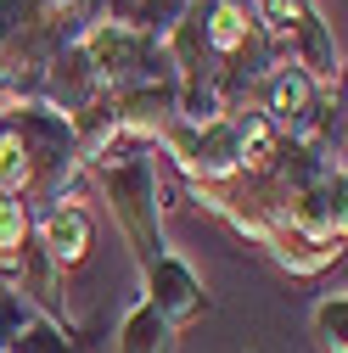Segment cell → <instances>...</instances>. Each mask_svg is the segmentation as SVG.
I'll use <instances>...</instances> for the list:
<instances>
[{
  "mask_svg": "<svg viewBox=\"0 0 348 353\" xmlns=\"http://www.w3.org/2000/svg\"><path fill=\"white\" fill-rule=\"evenodd\" d=\"M84 174L102 185L107 208H113V225L124 236V247L135 252V263L146 270L152 258H163V185H157V146L135 141V135H118L113 146H102Z\"/></svg>",
  "mask_w": 348,
  "mask_h": 353,
  "instance_id": "1",
  "label": "cell"
},
{
  "mask_svg": "<svg viewBox=\"0 0 348 353\" xmlns=\"http://www.w3.org/2000/svg\"><path fill=\"white\" fill-rule=\"evenodd\" d=\"M6 353H73V331H62V325H51V320H34Z\"/></svg>",
  "mask_w": 348,
  "mask_h": 353,
  "instance_id": "12",
  "label": "cell"
},
{
  "mask_svg": "<svg viewBox=\"0 0 348 353\" xmlns=\"http://www.w3.org/2000/svg\"><path fill=\"white\" fill-rule=\"evenodd\" d=\"M315 342L320 353H348V297H320L315 303Z\"/></svg>",
  "mask_w": 348,
  "mask_h": 353,
  "instance_id": "10",
  "label": "cell"
},
{
  "mask_svg": "<svg viewBox=\"0 0 348 353\" xmlns=\"http://www.w3.org/2000/svg\"><path fill=\"white\" fill-rule=\"evenodd\" d=\"M0 196L6 202H23L28 196V157L17 146V135L0 123Z\"/></svg>",
  "mask_w": 348,
  "mask_h": 353,
  "instance_id": "11",
  "label": "cell"
},
{
  "mask_svg": "<svg viewBox=\"0 0 348 353\" xmlns=\"http://www.w3.org/2000/svg\"><path fill=\"white\" fill-rule=\"evenodd\" d=\"M34 241V219L23 202H0V281H12L17 275V263Z\"/></svg>",
  "mask_w": 348,
  "mask_h": 353,
  "instance_id": "9",
  "label": "cell"
},
{
  "mask_svg": "<svg viewBox=\"0 0 348 353\" xmlns=\"http://www.w3.org/2000/svg\"><path fill=\"white\" fill-rule=\"evenodd\" d=\"M320 96H326V90H320V84H315L309 73H303V68L281 62V68H276V73H270L264 84H258V101H253V107L264 112V118L276 123V135L287 141L292 129H298L303 118L315 112V101H320Z\"/></svg>",
  "mask_w": 348,
  "mask_h": 353,
  "instance_id": "6",
  "label": "cell"
},
{
  "mask_svg": "<svg viewBox=\"0 0 348 353\" xmlns=\"http://www.w3.org/2000/svg\"><path fill=\"white\" fill-rule=\"evenodd\" d=\"M264 252L281 263L287 275H298V281L326 275L331 263H342V247H337V241H315V236H303V230H281V225H270Z\"/></svg>",
  "mask_w": 348,
  "mask_h": 353,
  "instance_id": "7",
  "label": "cell"
},
{
  "mask_svg": "<svg viewBox=\"0 0 348 353\" xmlns=\"http://www.w3.org/2000/svg\"><path fill=\"white\" fill-rule=\"evenodd\" d=\"M34 241H39V252L51 258V270L68 281L79 263L90 258V241H96L90 213H84L79 202H57V208H46V213H34Z\"/></svg>",
  "mask_w": 348,
  "mask_h": 353,
  "instance_id": "4",
  "label": "cell"
},
{
  "mask_svg": "<svg viewBox=\"0 0 348 353\" xmlns=\"http://www.w3.org/2000/svg\"><path fill=\"white\" fill-rule=\"evenodd\" d=\"M146 303L157 308V314L174 325V331H186L191 320H202L208 308H213V297L202 292V281H197V270L186 258H174V252H163V258H152L146 263Z\"/></svg>",
  "mask_w": 348,
  "mask_h": 353,
  "instance_id": "3",
  "label": "cell"
},
{
  "mask_svg": "<svg viewBox=\"0 0 348 353\" xmlns=\"http://www.w3.org/2000/svg\"><path fill=\"white\" fill-rule=\"evenodd\" d=\"M247 6H253V0H247Z\"/></svg>",
  "mask_w": 348,
  "mask_h": 353,
  "instance_id": "14",
  "label": "cell"
},
{
  "mask_svg": "<svg viewBox=\"0 0 348 353\" xmlns=\"http://www.w3.org/2000/svg\"><path fill=\"white\" fill-rule=\"evenodd\" d=\"M0 202H6V196H0Z\"/></svg>",
  "mask_w": 348,
  "mask_h": 353,
  "instance_id": "13",
  "label": "cell"
},
{
  "mask_svg": "<svg viewBox=\"0 0 348 353\" xmlns=\"http://www.w3.org/2000/svg\"><path fill=\"white\" fill-rule=\"evenodd\" d=\"M0 123L17 135L23 157H28V219L46 213L57 202H73L79 180H84V152L73 141V123L62 112H51L46 101H17V107H0Z\"/></svg>",
  "mask_w": 348,
  "mask_h": 353,
  "instance_id": "2",
  "label": "cell"
},
{
  "mask_svg": "<svg viewBox=\"0 0 348 353\" xmlns=\"http://www.w3.org/2000/svg\"><path fill=\"white\" fill-rule=\"evenodd\" d=\"M96 96H102V73L90 68V57H84V46H79V39H68V46L51 57V68H46L39 101H46L51 112H62V118H79V112L90 107Z\"/></svg>",
  "mask_w": 348,
  "mask_h": 353,
  "instance_id": "5",
  "label": "cell"
},
{
  "mask_svg": "<svg viewBox=\"0 0 348 353\" xmlns=\"http://www.w3.org/2000/svg\"><path fill=\"white\" fill-rule=\"evenodd\" d=\"M174 347H180V331L141 297L124 314V325H118V353H174Z\"/></svg>",
  "mask_w": 348,
  "mask_h": 353,
  "instance_id": "8",
  "label": "cell"
}]
</instances>
